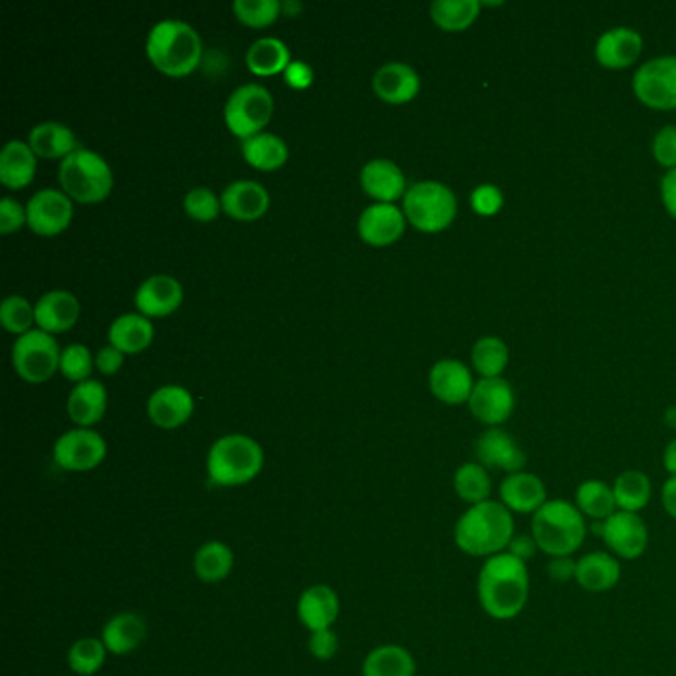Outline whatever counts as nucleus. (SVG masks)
Segmentation results:
<instances>
[{
	"label": "nucleus",
	"mask_w": 676,
	"mask_h": 676,
	"mask_svg": "<svg viewBox=\"0 0 676 676\" xmlns=\"http://www.w3.org/2000/svg\"><path fill=\"white\" fill-rule=\"evenodd\" d=\"M508 551H510L512 556H516L518 560L527 563L530 562V558H534V556L538 553V546H536V541L532 538V534H516Z\"/></svg>",
	"instance_id": "obj_54"
},
{
	"label": "nucleus",
	"mask_w": 676,
	"mask_h": 676,
	"mask_svg": "<svg viewBox=\"0 0 676 676\" xmlns=\"http://www.w3.org/2000/svg\"><path fill=\"white\" fill-rule=\"evenodd\" d=\"M663 467L668 472V476H676V438L666 445L665 452H663Z\"/></svg>",
	"instance_id": "obj_57"
},
{
	"label": "nucleus",
	"mask_w": 676,
	"mask_h": 676,
	"mask_svg": "<svg viewBox=\"0 0 676 676\" xmlns=\"http://www.w3.org/2000/svg\"><path fill=\"white\" fill-rule=\"evenodd\" d=\"M623 565L608 550L589 551L577 560L575 584L587 594H608L620 585Z\"/></svg>",
	"instance_id": "obj_17"
},
{
	"label": "nucleus",
	"mask_w": 676,
	"mask_h": 676,
	"mask_svg": "<svg viewBox=\"0 0 676 676\" xmlns=\"http://www.w3.org/2000/svg\"><path fill=\"white\" fill-rule=\"evenodd\" d=\"M193 570L203 584H220L234 570V551L225 541H205L196 548L193 556Z\"/></svg>",
	"instance_id": "obj_33"
},
{
	"label": "nucleus",
	"mask_w": 676,
	"mask_h": 676,
	"mask_svg": "<svg viewBox=\"0 0 676 676\" xmlns=\"http://www.w3.org/2000/svg\"><path fill=\"white\" fill-rule=\"evenodd\" d=\"M617 510L641 514L653 500V482L642 470H623L613 482Z\"/></svg>",
	"instance_id": "obj_36"
},
{
	"label": "nucleus",
	"mask_w": 676,
	"mask_h": 676,
	"mask_svg": "<svg viewBox=\"0 0 676 676\" xmlns=\"http://www.w3.org/2000/svg\"><path fill=\"white\" fill-rule=\"evenodd\" d=\"M124 356L114 345H105L98 356H95V367L104 373V375H114L115 371H119V367L124 366Z\"/></svg>",
	"instance_id": "obj_53"
},
{
	"label": "nucleus",
	"mask_w": 676,
	"mask_h": 676,
	"mask_svg": "<svg viewBox=\"0 0 676 676\" xmlns=\"http://www.w3.org/2000/svg\"><path fill=\"white\" fill-rule=\"evenodd\" d=\"M661 191H663L666 211L671 213V217L676 218V169L666 173Z\"/></svg>",
	"instance_id": "obj_55"
},
{
	"label": "nucleus",
	"mask_w": 676,
	"mask_h": 676,
	"mask_svg": "<svg viewBox=\"0 0 676 676\" xmlns=\"http://www.w3.org/2000/svg\"><path fill=\"white\" fill-rule=\"evenodd\" d=\"M74 215L72 201L64 191L42 189L26 205V225L42 237H54L68 229Z\"/></svg>",
	"instance_id": "obj_15"
},
{
	"label": "nucleus",
	"mask_w": 676,
	"mask_h": 676,
	"mask_svg": "<svg viewBox=\"0 0 676 676\" xmlns=\"http://www.w3.org/2000/svg\"><path fill=\"white\" fill-rule=\"evenodd\" d=\"M290 50L278 38L266 36L256 40L246 52V66L256 76H275L290 66Z\"/></svg>",
	"instance_id": "obj_39"
},
{
	"label": "nucleus",
	"mask_w": 676,
	"mask_h": 676,
	"mask_svg": "<svg viewBox=\"0 0 676 676\" xmlns=\"http://www.w3.org/2000/svg\"><path fill=\"white\" fill-rule=\"evenodd\" d=\"M654 160L661 165L676 169V127L666 126L654 136L653 141Z\"/></svg>",
	"instance_id": "obj_48"
},
{
	"label": "nucleus",
	"mask_w": 676,
	"mask_h": 676,
	"mask_svg": "<svg viewBox=\"0 0 676 676\" xmlns=\"http://www.w3.org/2000/svg\"><path fill=\"white\" fill-rule=\"evenodd\" d=\"M470 203H472V208L482 217H493L505 205V196L498 187L481 184L474 189V193L470 196Z\"/></svg>",
	"instance_id": "obj_47"
},
{
	"label": "nucleus",
	"mask_w": 676,
	"mask_h": 676,
	"mask_svg": "<svg viewBox=\"0 0 676 676\" xmlns=\"http://www.w3.org/2000/svg\"><path fill=\"white\" fill-rule=\"evenodd\" d=\"M184 213L199 222H211L220 213V199H218L207 187H195L191 189L183 201Z\"/></svg>",
	"instance_id": "obj_46"
},
{
	"label": "nucleus",
	"mask_w": 676,
	"mask_h": 676,
	"mask_svg": "<svg viewBox=\"0 0 676 676\" xmlns=\"http://www.w3.org/2000/svg\"><path fill=\"white\" fill-rule=\"evenodd\" d=\"M665 423L668 429H676V407L666 409Z\"/></svg>",
	"instance_id": "obj_59"
},
{
	"label": "nucleus",
	"mask_w": 676,
	"mask_h": 676,
	"mask_svg": "<svg viewBox=\"0 0 676 676\" xmlns=\"http://www.w3.org/2000/svg\"><path fill=\"white\" fill-rule=\"evenodd\" d=\"M26 225V208L11 196L0 201V232L11 234Z\"/></svg>",
	"instance_id": "obj_50"
},
{
	"label": "nucleus",
	"mask_w": 676,
	"mask_h": 676,
	"mask_svg": "<svg viewBox=\"0 0 676 676\" xmlns=\"http://www.w3.org/2000/svg\"><path fill=\"white\" fill-rule=\"evenodd\" d=\"M58 181L69 199L80 203H100L112 193L114 173L102 155L80 148L62 160Z\"/></svg>",
	"instance_id": "obj_6"
},
{
	"label": "nucleus",
	"mask_w": 676,
	"mask_h": 676,
	"mask_svg": "<svg viewBox=\"0 0 676 676\" xmlns=\"http://www.w3.org/2000/svg\"><path fill=\"white\" fill-rule=\"evenodd\" d=\"M92 369L93 357L86 345L72 344L64 347V352L60 356V371L64 373V378L78 385L81 381L90 379Z\"/></svg>",
	"instance_id": "obj_45"
},
{
	"label": "nucleus",
	"mask_w": 676,
	"mask_h": 676,
	"mask_svg": "<svg viewBox=\"0 0 676 676\" xmlns=\"http://www.w3.org/2000/svg\"><path fill=\"white\" fill-rule=\"evenodd\" d=\"M530 534L539 553L548 558L575 556L589 534L587 518L579 508L562 498H550L532 516Z\"/></svg>",
	"instance_id": "obj_3"
},
{
	"label": "nucleus",
	"mask_w": 676,
	"mask_h": 676,
	"mask_svg": "<svg viewBox=\"0 0 676 676\" xmlns=\"http://www.w3.org/2000/svg\"><path fill=\"white\" fill-rule=\"evenodd\" d=\"M452 488L467 506L482 505L486 500H493L490 470L484 469L476 460L464 462L452 476Z\"/></svg>",
	"instance_id": "obj_37"
},
{
	"label": "nucleus",
	"mask_w": 676,
	"mask_h": 676,
	"mask_svg": "<svg viewBox=\"0 0 676 676\" xmlns=\"http://www.w3.org/2000/svg\"><path fill=\"white\" fill-rule=\"evenodd\" d=\"M508 347L500 337H482L472 349V363L482 379L500 378L508 366Z\"/></svg>",
	"instance_id": "obj_42"
},
{
	"label": "nucleus",
	"mask_w": 676,
	"mask_h": 676,
	"mask_svg": "<svg viewBox=\"0 0 676 676\" xmlns=\"http://www.w3.org/2000/svg\"><path fill=\"white\" fill-rule=\"evenodd\" d=\"M470 413L482 424L500 426L505 424L516 407V395L512 385L502 378L481 379L469 399Z\"/></svg>",
	"instance_id": "obj_13"
},
{
	"label": "nucleus",
	"mask_w": 676,
	"mask_h": 676,
	"mask_svg": "<svg viewBox=\"0 0 676 676\" xmlns=\"http://www.w3.org/2000/svg\"><path fill=\"white\" fill-rule=\"evenodd\" d=\"M419 90H421L419 74L403 62L383 64L373 76V92L390 104L411 102Z\"/></svg>",
	"instance_id": "obj_25"
},
{
	"label": "nucleus",
	"mask_w": 676,
	"mask_h": 676,
	"mask_svg": "<svg viewBox=\"0 0 676 676\" xmlns=\"http://www.w3.org/2000/svg\"><path fill=\"white\" fill-rule=\"evenodd\" d=\"M403 213L414 229L441 232L457 217V196L447 184L421 181L407 189L403 196Z\"/></svg>",
	"instance_id": "obj_7"
},
{
	"label": "nucleus",
	"mask_w": 676,
	"mask_h": 676,
	"mask_svg": "<svg viewBox=\"0 0 676 676\" xmlns=\"http://www.w3.org/2000/svg\"><path fill=\"white\" fill-rule=\"evenodd\" d=\"M498 500L514 514V516H534L541 506L550 500L546 482L538 474L530 470H520L514 474H506L500 488Z\"/></svg>",
	"instance_id": "obj_16"
},
{
	"label": "nucleus",
	"mask_w": 676,
	"mask_h": 676,
	"mask_svg": "<svg viewBox=\"0 0 676 676\" xmlns=\"http://www.w3.org/2000/svg\"><path fill=\"white\" fill-rule=\"evenodd\" d=\"M474 381L470 375L469 367L457 359H443L429 373V387L438 401L447 405H462L469 403Z\"/></svg>",
	"instance_id": "obj_22"
},
{
	"label": "nucleus",
	"mask_w": 676,
	"mask_h": 676,
	"mask_svg": "<svg viewBox=\"0 0 676 676\" xmlns=\"http://www.w3.org/2000/svg\"><path fill=\"white\" fill-rule=\"evenodd\" d=\"M363 676H417V661L409 649L387 642L367 654L361 665Z\"/></svg>",
	"instance_id": "obj_31"
},
{
	"label": "nucleus",
	"mask_w": 676,
	"mask_h": 676,
	"mask_svg": "<svg viewBox=\"0 0 676 676\" xmlns=\"http://www.w3.org/2000/svg\"><path fill=\"white\" fill-rule=\"evenodd\" d=\"M264 469V450L248 435H225L207 455L208 482L217 488H239L253 482Z\"/></svg>",
	"instance_id": "obj_5"
},
{
	"label": "nucleus",
	"mask_w": 676,
	"mask_h": 676,
	"mask_svg": "<svg viewBox=\"0 0 676 676\" xmlns=\"http://www.w3.org/2000/svg\"><path fill=\"white\" fill-rule=\"evenodd\" d=\"M516 536V516L500 500L467 506L460 514L452 538L462 553L488 560L505 553Z\"/></svg>",
	"instance_id": "obj_2"
},
{
	"label": "nucleus",
	"mask_w": 676,
	"mask_h": 676,
	"mask_svg": "<svg viewBox=\"0 0 676 676\" xmlns=\"http://www.w3.org/2000/svg\"><path fill=\"white\" fill-rule=\"evenodd\" d=\"M284 81L294 90H306L314 81V69L306 62H290L284 69Z\"/></svg>",
	"instance_id": "obj_52"
},
{
	"label": "nucleus",
	"mask_w": 676,
	"mask_h": 676,
	"mask_svg": "<svg viewBox=\"0 0 676 676\" xmlns=\"http://www.w3.org/2000/svg\"><path fill=\"white\" fill-rule=\"evenodd\" d=\"M36 173V153L24 141H9L0 153V181L9 189H23L33 183Z\"/></svg>",
	"instance_id": "obj_32"
},
{
	"label": "nucleus",
	"mask_w": 676,
	"mask_h": 676,
	"mask_svg": "<svg viewBox=\"0 0 676 676\" xmlns=\"http://www.w3.org/2000/svg\"><path fill=\"white\" fill-rule=\"evenodd\" d=\"M479 0H435L431 4V16L438 28L447 33H460L479 18Z\"/></svg>",
	"instance_id": "obj_40"
},
{
	"label": "nucleus",
	"mask_w": 676,
	"mask_h": 676,
	"mask_svg": "<svg viewBox=\"0 0 676 676\" xmlns=\"http://www.w3.org/2000/svg\"><path fill=\"white\" fill-rule=\"evenodd\" d=\"M107 445L104 436L93 429H72L58 436L54 443V462L66 472H90L105 460Z\"/></svg>",
	"instance_id": "obj_11"
},
{
	"label": "nucleus",
	"mask_w": 676,
	"mask_h": 676,
	"mask_svg": "<svg viewBox=\"0 0 676 676\" xmlns=\"http://www.w3.org/2000/svg\"><path fill=\"white\" fill-rule=\"evenodd\" d=\"M242 155L260 171H275L288 161L286 141L275 133H258L242 141Z\"/></svg>",
	"instance_id": "obj_38"
},
{
	"label": "nucleus",
	"mask_w": 676,
	"mask_h": 676,
	"mask_svg": "<svg viewBox=\"0 0 676 676\" xmlns=\"http://www.w3.org/2000/svg\"><path fill=\"white\" fill-rule=\"evenodd\" d=\"M35 311L42 332H66L80 318V302L72 292L52 290L36 302Z\"/></svg>",
	"instance_id": "obj_28"
},
{
	"label": "nucleus",
	"mask_w": 676,
	"mask_h": 676,
	"mask_svg": "<svg viewBox=\"0 0 676 676\" xmlns=\"http://www.w3.org/2000/svg\"><path fill=\"white\" fill-rule=\"evenodd\" d=\"M145 50L151 64L173 78L191 74L203 58V42L195 28L171 18L161 21L151 28Z\"/></svg>",
	"instance_id": "obj_4"
},
{
	"label": "nucleus",
	"mask_w": 676,
	"mask_h": 676,
	"mask_svg": "<svg viewBox=\"0 0 676 676\" xmlns=\"http://www.w3.org/2000/svg\"><path fill=\"white\" fill-rule=\"evenodd\" d=\"M575 572H577V560L573 556L550 558V563L546 567V573L550 575L551 582H556V584L575 582Z\"/></svg>",
	"instance_id": "obj_51"
},
{
	"label": "nucleus",
	"mask_w": 676,
	"mask_h": 676,
	"mask_svg": "<svg viewBox=\"0 0 676 676\" xmlns=\"http://www.w3.org/2000/svg\"><path fill=\"white\" fill-rule=\"evenodd\" d=\"M222 211L237 220H256L270 207V195L263 184L256 181H234L220 196Z\"/></svg>",
	"instance_id": "obj_26"
},
{
	"label": "nucleus",
	"mask_w": 676,
	"mask_h": 676,
	"mask_svg": "<svg viewBox=\"0 0 676 676\" xmlns=\"http://www.w3.org/2000/svg\"><path fill=\"white\" fill-rule=\"evenodd\" d=\"M275 114V100L260 84H244L230 93L225 105V122L230 131L244 139L263 133L270 117Z\"/></svg>",
	"instance_id": "obj_8"
},
{
	"label": "nucleus",
	"mask_w": 676,
	"mask_h": 676,
	"mask_svg": "<svg viewBox=\"0 0 676 676\" xmlns=\"http://www.w3.org/2000/svg\"><path fill=\"white\" fill-rule=\"evenodd\" d=\"M0 321L4 326V330L11 333L30 332L33 321H36V311L33 304L23 296H9L0 306Z\"/></svg>",
	"instance_id": "obj_44"
},
{
	"label": "nucleus",
	"mask_w": 676,
	"mask_h": 676,
	"mask_svg": "<svg viewBox=\"0 0 676 676\" xmlns=\"http://www.w3.org/2000/svg\"><path fill=\"white\" fill-rule=\"evenodd\" d=\"M340 649V639L333 629L314 630L310 633L308 651L318 661H330Z\"/></svg>",
	"instance_id": "obj_49"
},
{
	"label": "nucleus",
	"mask_w": 676,
	"mask_h": 676,
	"mask_svg": "<svg viewBox=\"0 0 676 676\" xmlns=\"http://www.w3.org/2000/svg\"><path fill=\"white\" fill-rule=\"evenodd\" d=\"M195 411V401L191 391L179 385H165L151 393L148 401V414L151 423L160 429H179L191 419Z\"/></svg>",
	"instance_id": "obj_19"
},
{
	"label": "nucleus",
	"mask_w": 676,
	"mask_h": 676,
	"mask_svg": "<svg viewBox=\"0 0 676 676\" xmlns=\"http://www.w3.org/2000/svg\"><path fill=\"white\" fill-rule=\"evenodd\" d=\"M532 594L527 563L510 551L484 560L476 577V599L484 615L494 621H512L526 609Z\"/></svg>",
	"instance_id": "obj_1"
},
{
	"label": "nucleus",
	"mask_w": 676,
	"mask_h": 676,
	"mask_svg": "<svg viewBox=\"0 0 676 676\" xmlns=\"http://www.w3.org/2000/svg\"><path fill=\"white\" fill-rule=\"evenodd\" d=\"M642 52V38L627 26L611 28L599 36L596 44L597 62L611 69L629 68Z\"/></svg>",
	"instance_id": "obj_23"
},
{
	"label": "nucleus",
	"mask_w": 676,
	"mask_h": 676,
	"mask_svg": "<svg viewBox=\"0 0 676 676\" xmlns=\"http://www.w3.org/2000/svg\"><path fill=\"white\" fill-rule=\"evenodd\" d=\"M183 302V286L169 275L148 278L136 292V306L145 318H165Z\"/></svg>",
	"instance_id": "obj_18"
},
{
	"label": "nucleus",
	"mask_w": 676,
	"mask_h": 676,
	"mask_svg": "<svg viewBox=\"0 0 676 676\" xmlns=\"http://www.w3.org/2000/svg\"><path fill=\"white\" fill-rule=\"evenodd\" d=\"M60 347L50 333L30 330L16 337L12 345L14 371L33 385L47 383L60 369Z\"/></svg>",
	"instance_id": "obj_9"
},
{
	"label": "nucleus",
	"mask_w": 676,
	"mask_h": 676,
	"mask_svg": "<svg viewBox=\"0 0 676 676\" xmlns=\"http://www.w3.org/2000/svg\"><path fill=\"white\" fill-rule=\"evenodd\" d=\"M302 9H304V7H302L299 2H292V0H288L286 4H282V11H286V14H290V16H294V14L302 11Z\"/></svg>",
	"instance_id": "obj_58"
},
{
	"label": "nucleus",
	"mask_w": 676,
	"mask_h": 676,
	"mask_svg": "<svg viewBox=\"0 0 676 676\" xmlns=\"http://www.w3.org/2000/svg\"><path fill=\"white\" fill-rule=\"evenodd\" d=\"M107 409V391L100 381H81L68 397V414L81 429H90L102 421Z\"/></svg>",
	"instance_id": "obj_29"
},
{
	"label": "nucleus",
	"mask_w": 676,
	"mask_h": 676,
	"mask_svg": "<svg viewBox=\"0 0 676 676\" xmlns=\"http://www.w3.org/2000/svg\"><path fill=\"white\" fill-rule=\"evenodd\" d=\"M359 181L367 195L378 199L379 203H393L407 193L405 175L397 163L390 160H371L366 163Z\"/></svg>",
	"instance_id": "obj_27"
},
{
	"label": "nucleus",
	"mask_w": 676,
	"mask_h": 676,
	"mask_svg": "<svg viewBox=\"0 0 676 676\" xmlns=\"http://www.w3.org/2000/svg\"><path fill=\"white\" fill-rule=\"evenodd\" d=\"M110 651L102 637H81L68 649V666L74 675L93 676L104 668Z\"/></svg>",
	"instance_id": "obj_41"
},
{
	"label": "nucleus",
	"mask_w": 676,
	"mask_h": 676,
	"mask_svg": "<svg viewBox=\"0 0 676 676\" xmlns=\"http://www.w3.org/2000/svg\"><path fill=\"white\" fill-rule=\"evenodd\" d=\"M107 337L122 354H139L153 342V323L141 314H124L110 326Z\"/></svg>",
	"instance_id": "obj_35"
},
{
	"label": "nucleus",
	"mask_w": 676,
	"mask_h": 676,
	"mask_svg": "<svg viewBox=\"0 0 676 676\" xmlns=\"http://www.w3.org/2000/svg\"><path fill=\"white\" fill-rule=\"evenodd\" d=\"M661 505L666 514L676 522V476H668L661 488Z\"/></svg>",
	"instance_id": "obj_56"
},
{
	"label": "nucleus",
	"mask_w": 676,
	"mask_h": 676,
	"mask_svg": "<svg viewBox=\"0 0 676 676\" xmlns=\"http://www.w3.org/2000/svg\"><path fill=\"white\" fill-rule=\"evenodd\" d=\"M573 505L591 522H603L617 512L613 484L599 479L582 482L573 494Z\"/></svg>",
	"instance_id": "obj_34"
},
{
	"label": "nucleus",
	"mask_w": 676,
	"mask_h": 676,
	"mask_svg": "<svg viewBox=\"0 0 676 676\" xmlns=\"http://www.w3.org/2000/svg\"><path fill=\"white\" fill-rule=\"evenodd\" d=\"M234 16L253 28H264L275 23L282 12V2L278 0H234L232 2Z\"/></svg>",
	"instance_id": "obj_43"
},
{
	"label": "nucleus",
	"mask_w": 676,
	"mask_h": 676,
	"mask_svg": "<svg viewBox=\"0 0 676 676\" xmlns=\"http://www.w3.org/2000/svg\"><path fill=\"white\" fill-rule=\"evenodd\" d=\"M594 530L608 548L621 562H635L645 556L649 548L651 534L641 514L617 510L603 522H596Z\"/></svg>",
	"instance_id": "obj_10"
},
{
	"label": "nucleus",
	"mask_w": 676,
	"mask_h": 676,
	"mask_svg": "<svg viewBox=\"0 0 676 676\" xmlns=\"http://www.w3.org/2000/svg\"><path fill=\"white\" fill-rule=\"evenodd\" d=\"M28 145L38 157L44 160H66L69 153L80 150V143L74 131L58 122H44L33 127L28 136Z\"/></svg>",
	"instance_id": "obj_30"
},
{
	"label": "nucleus",
	"mask_w": 676,
	"mask_h": 676,
	"mask_svg": "<svg viewBox=\"0 0 676 676\" xmlns=\"http://www.w3.org/2000/svg\"><path fill=\"white\" fill-rule=\"evenodd\" d=\"M148 639V621L136 611L115 613L102 629V641L110 654L133 653Z\"/></svg>",
	"instance_id": "obj_24"
},
{
	"label": "nucleus",
	"mask_w": 676,
	"mask_h": 676,
	"mask_svg": "<svg viewBox=\"0 0 676 676\" xmlns=\"http://www.w3.org/2000/svg\"><path fill=\"white\" fill-rule=\"evenodd\" d=\"M474 455L476 462H481L484 469L502 470L505 474L526 470L527 455L524 448L518 445L514 436L506 433L500 426H493L476 438Z\"/></svg>",
	"instance_id": "obj_14"
},
{
	"label": "nucleus",
	"mask_w": 676,
	"mask_h": 676,
	"mask_svg": "<svg viewBox=\"0 0 676 676\" xmlns=\"http://www.w3.org/2000/svg\"><path fill=\"white\" fill-rule=\"evenodd\" d=\"M633 90L642 104L654 110L676 107V56L649 60L637 69Z\"/></svg>",
	"instance_id": "obj_12"
},
{
	"label": "nucleus",
	"mask_w": 676,
	"mask_h": 676,
	"mask_svg": "<svg viewBox=\"0 0 676 676\" xmlns=\"http://www.w3.org/2000/svg\"><path fill=\"white\" fill-rule=\"evenodd\" d=\"M405 213L393 203H375L367 207L357 220V232L373 246H387L399 241L405 232Z\"/></svg>",
	"instance_id": "obj_21"
},
{
	"label": "nucleus",
	"mask_w": 676,
	"mask_h": 676,
	"mask_svg": "<svg viewBox=\"0 0 676 676\" xmlns=\"http://www.w3.org/2000/svg\"><path fill=\"white\" fill-rule=\"evenodd\" d=\"M340 597L337 591L330 585H311L302 591L296 603L298 620L306 629L314 630L332 629L333 623L340 617Z\"/></svg>",
	"instance_id": "obj_20"
}]
</instances>
